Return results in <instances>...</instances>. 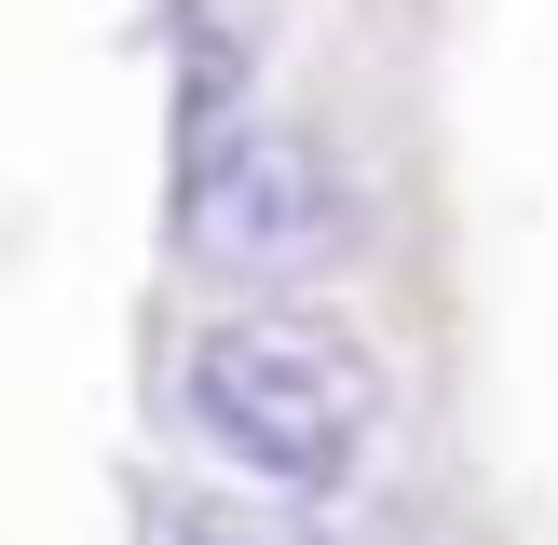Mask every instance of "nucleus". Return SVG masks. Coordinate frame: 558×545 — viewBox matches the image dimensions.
Here are the masks:
<instances>
[{"label":"nucleus","mask_w":558,"mask_h":545,"mask_svg":"<svg viewBox=\"0 0 558 545\" xmlns=\"http://www.w3.org/2000/svg\"><path fill=\"white\" fill-rule=\"evenodd\" d=\"M191 423L205 450H232L259 491H341L368 450V368L300 314H218L191 341Z\"/></svg>","instance_id":"obj_1"},{"label":"nucleus","mask_w":558,"mask_h":545,"mask_svg":"<svg viewBox=\"0 0 558 545\" xmlns=\"http://www.w3.org/2000/svg\"><path fill=\"white\" fill-rule=\"evenodd\" d=\"M178 245L218 272H259V287L327 259L341 245V164L300 123H272V109H232L218 136L178 150Z\"/></svg>","instance_id":"obj_2"},{"label":"nucleus","mask_w":558,"mask_h":545,"mask_svg":"<svg viewBox=\"0 0 558 545\" xmlns=\"http://www.w3.org/2000/svg\"><path fill=\"white\" fill-rule=\"evenodd\" d=\"M191 545H259V532H191Z\"/></svg>","instance_id":"obj_3"}]
</instances>
